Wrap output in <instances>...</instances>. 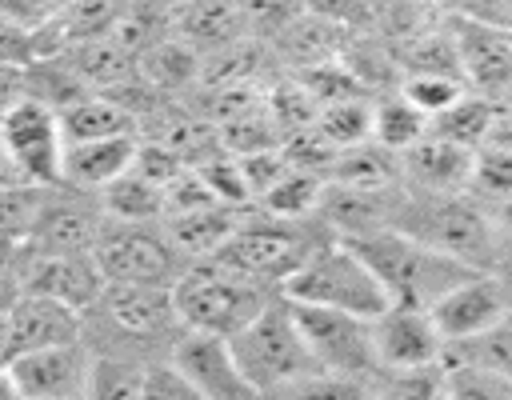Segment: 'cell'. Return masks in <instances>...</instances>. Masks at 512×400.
Wrapping results in <instances>:
<instances>
[{
	"mask_svg": "<svg viewBox=\"0 0 512 400\" xmlns=\"http://www.w3.org/2000/svg\"><path fill=\"white\" fill-rule=\"evenodd\" d=\"M92 364L96 352L80 340L68 344H52V348H36L24 352L16 360H8L16 384L24 388L28 400H56V396H84L88 380H92Z\"/></svg>",
	"mask_w": 512,
	"mask_h": 400,
	"instance_id": "obj_16",
	"label": "cell"
},
{
	"mask_svg": "<svg viewBox=\"0 0 512 400\" xmlns=\"http://www.w3.org/2000/svg\"><path fill=\"white\" fill-rule=\"evenodd\" d=\"M100 204H104V216L112 220H164V188L136 168L112 180L100 192Z\"/></svg>",
	"mask_w": 512,
	"mask_h": 400,
	"instance_id": "obj_30",
	"label": "cell"
},
{
	"mask_svg": "<svg viewBox=\"0 0 512 400\" xmlns=\"http://www.w3.org/2000/svg\"><path fill=\"white\" fill-rule=\"evenodd\" d=\"M348 244L368 260V268L376 272V280L388 292V304L432 308L444 292H452L460 280L480 272V268L400 232V228H376V232L352 236Z\"/></svg>",
	"mask_w": 512,
	"mask_h": 400,
	"instance_id": "obj_3",
	"label": "cell"
},
{
	"mask_svg": "<svg viewBox=\"0 0 512 400\" xmlns=\"http://www.w3.org/2000/svg\"><path fill=\"white\" fill-rule=\"evenodd\" d=\"M492 216H496V224H500V236H504V252H508V248H512V200L496 204V208H492Z\"/></svg>",
	"mask_w": 512,
	"mask_h": 400,
	"instance_id": "obj_43",
	"label": "cell"
},
{
	"mask_svg": "<svg viewBox=\"0 0 512 400\" xmlns=\"http://www.w3.org/2000/svg\"><path fill=\"white\" fill-rule=\"evenodd\" d=\"M476 148H464L440 132H428L420 144L400 152V184L416 192H468Z\"/></svg>",
	"mask_w": 512,
	"mask_h": 400,
	"instance_id": "obj_19",
	"label": "cell"
},
{
	"mask_svg": "<svg viewBox=\"0 0 512 400\" xmlns=\"http://www.w3.org/2000/svg\"><path fill=\"white\" fill-rule=\"evenodd\" d=\"M284 296L296 304H316V308H336L352 316H380L388 308V292L368 268V260L348 244V240H328L320 244L288 280Z\"/></svg>",
	"mask_w": 512,
	"mask_h": 400,
	"instance_id": "obj_6",
	"label": "cell"
},
{
	"mask_svg": "<svg viewBox=\"0 0 512 400\" xmlns=\"http://www.w3.org/2000/svg\"><path fill=\"white\" fill-rule=\"evenodd\" d=\"M32 60H36L32 32H24L0 16V64H32Z\"/></svg>",
	"mask_w": 512,
	"mask_h": 400,
	"instance_id": "obj_40",
	"label": "cell"
},
{
	"mask_svg": "<svg viewBox=\"0 0 512 400\" xmlns=\"http://www.w3.org/2000/svg\"><path fill=\"white\" fill-rule=\"evenodd\" d=\"M372 400H448V364L380 368L372 376Z\"/></svg>",
	"mask_w": 512,
	"mask_h": 400,
	"instance_id": "obj_31",
	"label": "cell"
},
{
	"mask_svg": "<svg viewBox=\"0 0 512 400\" xmlns=\"http://www.w3.org/2000/svg\"><path fill=\"white\" fill-rule=\"evenodd\" d=\"M244 212L248 208H236V204H204V208H188V212L164 216V228H168V236L176 240V248L188 260H204V256L220 252V244L236 232Z\"/></svg>",
	"mask_w": 512,
	"mask_h": 400,
	"instance_id": "obj_23",
	"label": "cell"
},
{
	"mask_svg": "<svg viewBox=\"0 0 512 400\" xmlns=\"http://www.w3.org/2000/svg\"><path fill=\"white\" fill-rule=\"evenodd\" d=\"M104 284L108 280L92 252H32V248H24L20 292H40V296H52V300L84 312L96 304Z\"/></svg>",
	"mask_w": 512,
	"mask_h": 400,
	"instance_id": "obj_13",
	"label": "cell"
},
{
	"mask_svg": "<svg viewBox=\"0 0 512 400\" xmlns=\"http://www.w3.org/2000/svg\"><path fill=\"white\" fill-rule=\"evenodd\" d=\"M8 184H20V176H16L12 160H8V156H4V148H0V188H8Z\"/></svg>",
	"mask_w": 512,
	"mask_h": 400,
	"instance_id": "obj_45",
	"label": "cell"
},
{
	"mask_svg": "<svg viewBox=\"0 0 512 400\" xmlns=\"http://www.w3.org/2000/svg\"><path fill=\"white\" fill-rule=\"evenodd\" d=\"M140 152V136H104V140H76L64 152V184L84 192H104L120 180Z\"/></svg>",
	"mask_w": 512,
	"mask_h": 400,
	"instance_id": "obj_21",
	"label": "cell"
},
{
	"mask_svg": "<svg viewBox=\"0 0 512 400\" xmlns=\"http://www.w3.org/2000/svg\"><path fill=\"white\" fill-rule=\"evenodd\" d=\"M172 296H176L184 328L212 332V336H236L268 300L280 296V288L252 280L216 256H204L180 272V280L172 284Z\"/></svg>",
	"mask_w": 512,
	"mask_h": 400,
	"instance_id": "obj_5",
	"label": "cell"
},
{
	"mask_svg": "<svg viewBox=\"0 0 512 400\" xmlns=\"http://www.w3.org/2000/svg\"><path fill=\"white\" fill-rule=\"evenodd\" d=\"M0 148L12 160L20 184L32 188H56L64 184V124L60 112L24 96L12 112L0 116Z\"/></svg>",
	"mask_w": 512,
	"mask_h": 400,
	"instance_id": "obj_9",
	"label": "cell"
},
{
	"mask_svg": "<svg viewBox=\"0 0 512 400\" xmlns=\"http://www.w3.org/2000/svg\"><path fill=\"white\" fill-rule=\"evenodd\" d=\"M148 368L152 364H136V360H120V356H96L84 400H140Z\"/></svg>",
	"mask_w": 512,
	"mask_h": 400,
	"instance_id": "obj_33",
	"label": "cell"
},
{
	"mask_svg": "<svg viewBox=\"0 0 512 400\" xmlns=\"http://www.w3.org/2000/svg\"><path fill=\"white\" fill-rule=\"evenodd\" d=\"M496 96H484V92H464L448 112H440L432 120V132L464 144V148H480L492 140V128H496Z\"/></svg>",
	"mask_w": 512,
	"mask_h": 400,
	"instance_id": "obj_28",
	"label": "cell"
},
{
	"mask_svg": "<svg viewBox=\"0 0 512 400\" xmlns=\"http://www.w3.org/2000/svg\"><path fill=\"white\" fill-rule=\"evenodd\" d=\"M84 336V312L40 296V292H16L8 304V340H4V364L36 352V348H52V344H68Z\"/></svg>",
	"mask_w": 512,
	"mask_h": 400,
	"instance_id": "obj_18",
	"label": "cell"
},
{
	"mask_svg": "<svg viewBox=\"0 0 512 400\" xmlns=\"http://www.w3.org/2000/svg\"><path fill=\"white\" fill-rule=\"evenodd\" d=\"M0 400H28V396H24V388L16 384V376H12V368H8V364H0Z\"/></svg>",
	"mask_w": 512,
	"mask_h": 400,
	"instance_id": "obj_44",
	"label": "cell"
},
{
	"mask_svg": "<svg viewBox=\"0 0 512 400\" xmlns=\"http://www.w3.org/2000/svg\"><path fill=\"white\" fill-rule=\"evenodd\" d=\"M448 400H512V380L484 368L448 364Z\"/></svg>",
	"mask_w": 512,
	"mask_h": 400,
	"instance_id": "obj_37",
	"label": "cell"
},
{
	"mask_svg": "<svg viewBox=\"0 0 512 400\" xmlns=\"http://www.w3.org/2000/svg\"><path fill=\"white\" fill-rule=\"evenodd\" d=\"M400 92H404L428 120H436L440 112H448V108L468 92V84H464L460 76H448V72H408V76L400 80Z\"/></svg>",
	"mask_w": 512,
	"mask_h": 400,
	"instance_id": "obj_34",
	"label": "cell"
},
{
	"mask_svg": "<svg viewBox=\"0 0 512 400\" xmlns=\"http://www.w3.org/2000/svg\"><path fill=\"white\" fill-rule=\"evenodd\" d=\"M104 228V204L100 192H84L72 184L44 188L36 224L24 240L32 252H96Z\"/></svg>",
	"mask_w": 512,
	"mask_h": 400,
	"instance_id": "obj_10",
	"label": "cell"
},
{
	"mask_svg": "<svg viewBox=\"0 0 512 400\" xmlns=\"http://www.w3.org/2000/svg\"><path fill=\"white\" fill-rule=\"evenodd\" d=\"M300 332L316 356L320 368L332 372H352V376H376V348H372V320L336 312V308H316V304H296Z\"/></svg>",
	"mask_w": 512,
	"mask_h": 400,
	"instance_id": "obj_11",
	"label": "cell"
},
{
	"mask_svg": "<svg viewBox=\"0 0 512 400\" xmlns=\"http://www.w3.org/2000/svg\"><path fill=\"white\" fill-rule=\"evenodd\" d=\"M256 400H372V376L312 368L304 376H292V380L260 392Z\"/></svg>",
	"mask_w": 512,
	"mask_h": 400,
	"instance_id": "obj_26",
	"label": "cell"
},
{
	"mask_svg": "<svg viewBox=\"0 0 512 400\" xmlns=\"http://www.w3.org/2000/svg\"><path fill=\"white\" fill-rule=\"evenodd\" d=\"M228 344H232L236 364L244 368L248 384L256 388V396L292 380V376H304V372L320 368L304 332H300L296 308L284 292L276 300H268L236 336H228Z\"/></svg>",
	"mask_w": 512,
	"mask_h": 400,
	"instance_id": "obj_7",
	"label": "cell"
},
{
	"mask_svg": "<svg viewBox=\"0 0 512 400\" xmlns=\"http://www.w3.org/2000/svg\"><path fill=\"white\" fill-rule=\"evenodd\" d=\"M20 260H24V244L0 240V292H20Z\"/></svg>",
	"mask_w": 512,
	"mask_h": 400,
	"instance_id": "obj_42",
	"label": "cell"
},
{
	"mask_svg": "<svg viewBox=\"0 0 512 400\" xmlns=\"http://www.w3.org/2000/svg\"><path fill=\"white\" fill-rule=\"evenodd\" d=\"M372 348L376 368H420L444 360V336L428 308L388 304L380 316H372Z\"/></svg>",
	"mask_w": 512,
	"mask_h": 400,
	"instance_id": "obj_15",
	"label": "cell"
},
{
	"mask_svg": "<svg viewBox=\"0 0 512 400\" xmlns=\"http://www.w3.org/2000/svg\"><path fill=\"white\" fill-rule=\"evenodd\" d=\"M28 96V64H0V116Z\"/></svg>",
	"mask_w": 512,
	"mask_h": 400,
	"instance_id": "obj_41",
	"label": "cell"
},
{
	"mask_svg": "<svg viewBox=\"0 0 512 400\" xmlns=\"http://www.w3.org/2000/svg\"><path fill=\"white\" fill-rule=\"evenodd\" d=\"M140 400H200V396L192 392V384L172 364H152Z\"/></svg>",
	"mask_w": 512,
	"mask_h": 400,
	"instance_id": "obj_39",
	"label": "cell"
},
{
	"mask_svg": "<svg viewBox=\"0 0 512 400\" xmlns=\"http://www.w3.org/2000/svg\"><path fill=\"white\" fill-rule=\"evenodd\" d=\"M444 364L484 368V372H496V376L512 380V312L500 324H492V328H484L468 340H452L444 348Z\"/></svg>",
	"mask_w": 512,
	"mask_h": 400,
	"instance_id": "obj_27",
	"label": "cell"
},
{
	"mask_svg": "<svg viewBox=\"0 0 512 400\" xmlns=\"http://www.w3.org/2000/svg\"><path fill=\"white\" fill-rule=\"evenodd\" d=\"M64 4L68 0H0V16L36 36L40 28H48L64 12Z\"/></svg>",
	"mask_w": 512,
	"mask_h": 400,
	"instance_id": "obj_38",
	"label": "cell"
},
{
	"mask_svg": "<svg viewBox=\"0 0 512 400\" xmlns=\"http://www.w3.org/2000/svg\"><path fill=\"white\" fill-rule=\"evenodd\" d=\"M492 272H496V276H500V280H504V288H508V292H512V248H508V252H504V256H500V264H496V268H492Z\"/></svg>",
	"mask_w": 512,
	"mask_h": 400,
	"instance_id": "obj_46",
	"label": "cell"
},
{
	"mask_svg": "<svg viewBox=\"0 0 512 400\" xmlns=\"http://www.w3.org/2000/svg\"><path fill=\"white\" fill-rule=\"evenodd\" d=\"M452 44L472 92L504 96L512 88V28L484 16H460L452 24Z\"/></svg>",
	"mask_w": 512,
	"mask_h": 400,
	"instance_id": "obj_17",
	"label": "cell"
},
{
	"mask_svg": "<svg viewBox=\"0 0 512 400\" xmlns=\"http://www.w3.org/2000/svg\"><path fill=\"white\" fill-rule=\"evenodd\" d=\"M312 132L332 152H344V148H356V144L372 140V100L344 96V100L320 104L316 108V120H312Z\"/></svg>",
	"mask_w": 512,
	"mask_h": 400,
	"instance_id": "obj_29",
	"label": "cell"
},
{
	"mask_svg": "<svg viewBox=\"0 0 512 400\" xmlns=\"http://www.w3.org/2000/svg\"><path fill=\"white\" fill-rule=\"evenodd\" d=\"M480 272H492L504 256V236L488 204L472 192H416L400 184L392 224Z\"/></svg>",
	"mask_w": 512,
	"mask_h": 400,
	"instance_id": "obj_2",
	"label": "cell"
},
{
	"mask_svg": "<svg viewBox=\"0 0 512 400\" xmlns=\"http://www.w3.org/2000/svg\"><path fill=\"white\" fill-rule=\"evenodd\" d=\"M428 312L448 348L452 340H468V336L500 324L512 312V292L504 288V280L496 272H472L452 292H444Z\"/></svg>",
	"mask_w": 512,
	"mask_h": 400,
	"instance_id": "obj_14",
	"label": "cell"
},
{
	"mask_svg": "<svg viewBox=\"0 0 512 400\" xmlns=\"http://www.w3.org/2000/svg\"><path fill=\"white\" fill-rule=\"evenodd\" d=\"M328 240H336V232L320 216L288 220V216H272L264 208H248L240 216L236 232L220 244L216 260L284 292V280Z\"/></svg>",
	"mask_w": 512,
	"mask_h": 400,
	"instance_id": "obj_4",
	"label": "cell"
},
{
	"mask_svg": "<svg viewBox=\"0 0 512 400\" xmlns=\"http://www.w3.org/2000/svg\"><path fill=\"white\" fill-rule=\"evenodd\" d=\"M168 364L192 384V392L200 400H256V388L248 384L244 368L236 364L228 336L184 328V336L168 352Z\"/></svg>",
	"mask_w": 512,
	"mask_h": 400,
	"instance_id": "obj_12",
	"label": "cell"
},
{
	"mask_svg": "<svg viewBox=\"0 0 512 400\" xmlns=\"http://www.w3.org/2000/svg\"><path fill=\"white\" fill-rule=\"evenodd\" d=\"M468 192L496 208L504 200H512V144H500V140H488L476 148L472 156V176H468Z\"/></svg>",
	"mask_w": 512,
	"mask_h": 400,
	"instance_id": "obj_32",
	"label": "cell"
},
{
	"mask_svg": "<svg viewBox=\"0 0 512 400\" xmlns=\"http://www.w3.org/2000/svg\"><path fill=\"white\" fill-rule=\"evenodd\" d=\"M168 28H172V36L192 44L200 56H212L248 36V24H244L236 0H184V4L168 8Z\"/></svg>",
	"mask_w": 512,
	"mask_h": 400,
	"instance_id": "obj_20",
	"label": "cell"
},
{
	"mask_svg": "<svg viewBox=\"0 0 512 400\" xmlns=\"http://www.w3.org/2000/svg\"><path fill=\"white\" fill-rule=\"evenodd\" d=\"M180 336H184V320L172 288L108 280L96 304L84 308V344L96 356L168 364V352Z\"/></svg>",
	"mask_w": 512,
	"mask_h": 400,
	"instance_id": "obj_1",
	"label": "cell"
},
{
	"mask_svg": "<svg viewBox=\"0 0 512 400\" xmlns=\"http://www.w3.org/2000/svg\"><path fill=\"white\" fill-rule=\"evenodd\" d=\"M240 16L248 24V36L256 40H276L284 36L300 16H304V0H236Z\"/></svg>",
	"mask_w": 512,
	"mask_h": 400,
	"instance_id": "obj_35",
	"label": "cell"
},
{
	"mask_svg": "<svg viewBox=\"0 0 512 400\" xmlns=\"http://www.w3.org/2000/svg\"><path fill=\"white\" fill-rule=\"evenodd\" d=\"M56 400H84V396H56Z\"/></svg>",
	"mask_w": 512,
	"mask_h": 400,
	"instance_id": "obj_47",
	"label": "cell"
},
{
	"mask_svg": "<svg viewBox=\"0 0 512 400\" xmlns=\"http://www.w3.org/2000/svg\"><path fill=\"white\" fill-rule=\"evenodd\" d=\"M428 132H432V120L404 92H392V96L372 100V140L380 148H388V152L400 156L412 144H420Z\"/></svg>",
	"mask_w": 512,
	"mask_h": 400,
	"instance_id": "obj_25",
	"label": "cell"
},
{
	"mask_svg": "<svg viewBox=\"0 0 512 400\" xmlns=\"http://www.w3.org/2000/svg\"><path fill=\"white\" fill-rule=\"evenodd\" d=\"M40 200H44V188H32V184H8V188H0V240L24 244L28 232H32V224H36Z\"/></svg>",
	"mask_w": 512,
	"mask_h": 400,
	"instance_id": "obj_36",
	"label": "cell"
},
{
	"mask_svg": "<svg viewBox=\"0 0 512 400\" xmlns=\"http://www.w3.org/2000/svg\"><path fill=\"white\" fill-rule=\"evenodd\" d=\"M200 72H204V56L172 32L136 56V76L168 100H180L184 92L200 88Z\"/></svg>",
	"mask_w": 512,
	"mask_h": 400,
	"instance_id": "obj_22",
	"label": "cell"
},
{
	"mask_svg": "<svg viewBox=\"0 0 512 400\" xmlns=\"http://www.w3.org/2000/svg\"><path fill=\"white\" fill-rule=\"evenodd\" d=\"M60 124H64V140L68 144L104 140V136H140L136 116L120 100H112L108 92H92V96L76 100L72 108L60 112Z\"/></svg>",
	"mask_w": 512,
	"mask_h": 400,
	"instance_id": "obj_24",
	"label": "cell"
},
{
	"mask_svg": "<svg viewBox=\"0 0 512 400\" xmlns=\"http://www.w3.org/2000/svg\"><path fill=\"white\" fill-rule=\"evenodd\" d=\"M96 264L104 280L116 284H156L172 288L180 272L192 264L176 240L168 236L164 220H112L104 216L100 240H96Z\"/></svg>",
	"mask_w": 512,
	"mask_h": 400,
	"instance_id": "obj_8",
	"label": "cell"
}]
</instances>
